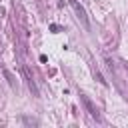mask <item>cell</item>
<instances>
[{"mask_svg":"<svg viewBox=\"0 0 128 128\" xmlns=\"http://www.w3.org/2000/svg\"><path fill=\"white\" fill-rule=\"evenodd\" d=\"M70 6H72V10H74L76 18L80 20V24H82L86 30H90V22H88V16H86V10H84V6H82L78 0H70Z\"/></svg>","mask_w":128,"mask_h":128,"instance_id":"cell-1","label":"cell"},{"mask_svg":"<svg viewBox=\"0 0 128 128\" xmlns=\"http://www.w3.org/2000/svg\"><path fill=\"white\" fill-rule=\"evenodd\" d=\"M80 100H82V104L86 106V110H88V114L94 118V120H100V112H98V108L94 106V102L88 98V96H84V94H80Z\"/></svg>","mask_w":128,"mask_h":128,"instance_id":"cell-2","label":"cell"},{"mask_svg":"<svg viewBox=\"0 0 128 128\" xmlns=\"http://www.w3.org/2000/svg\"><path fill=\"white\" fill-rule=\"evenodd\" d=\"M94 78H96V80H98V82H100V84H102V86H108V82H106V80H104V78H102V74H100V72H98V70H94Z\"/></svg>","mask_w":128,"mask_h":128,"instance_id":"cell-3","label":"cell"},{"mask_svg":"<svg viewBox=\"0 0 128 128\" xmlns=\"http://www.w3.org/2000/svg\"><path fill=\"white\" fill-rule=\"evenodd\" d=\"M22 120H24L26 124H32V126H38V120H34V118H28V116H24Z\"/></svg>","mask_w":128,"mask_h":128,"instance_id":"cell-4","label":"cell"}]
</instances>
